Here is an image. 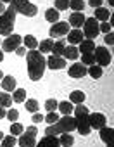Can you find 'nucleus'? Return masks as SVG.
<instances>
[{"label": "nucleus", "instance_id": "obj_19", "mask_svg": "<svg viewBox=\"0 0 114 147\" xmlns=\"http://www.w3.org/2000/svg\"><path fill=\"white\" fill-rule=\"evenodd\" d=\"M112 133H114V130H112L111 126L100 128V138H102V142H104L105 145H112Z\"/></svg>", "mask_w": 114, "mask_h": 147}, {"label": "nucleus", "instance_id": "obj_9", "mask_svg": "<svg viewBox=\"0 0 114 147\" xmlns=\"http://www.w3.org/2000/svg\"><path fill=\"white\" fill-rule=\"evenodd\" d=\"M21 42H23V36L21 35H9L4 42H2V52H14L17 47H21Z\"/></svg>", "mask_w": 114, "mask_h": 147}, {"label": "nucleus", "instance_id": "obj_51", "mask_svg": "<svg viewBox=\"0 0 114 147\" xmlns=\"http://www.w3.org/2000/svg\"><path fill=\"white\" fill-rule=\"evenodd\" d=\"M2 78H4V73H2V71H0V80H2Z\"/></svg>", "mask_w": 114, "mask_h": 147}, {"label": "nucleus", "instance_id": "obj_25", "mask_svg": "<svg viewBox=\"0 0 114 147\" xmlns=\"http://www.w3.org/2000/svg\"><path fill=\"white\" fill-rule=\"evenodd\" d=\"M87 75H90L93 80H99V78L102 76V67L97 66V64H92V66L87 67Z\"/></svg>", "mask_w": 114, "mask_h": 147}, {"label": "nucleus", "instance_id": "obj_44", "mask_svg": "<svg viewBox=\"0 0 114 147\" xmlns=\"http://www.w3.org/2000/svg\"><path fill=\"white\" fill-rule=\"evenodd\" d=\"M88 5L97 9V7H102V0H88Z\"/></svg>", "mask_w": 114, "mask_h": 147}, {"label": "nucleus", "instance_id": "obj_43", "mask_svg": "<svg viewBox=\"0 0 114 147\" xmlns=\"http://www.w3.org/2000/svg\"><path fill=\"white\" fill-rule=\"evenodd\" d=\"M31 119H33L35 125H36V123H42V121H43V114H40V113H33V118H31Z\"/></svg>", "mask_w": 114, "mask_h": 147}, {"label": "nucleus", "instance_id": "obj_13", "mask_svg": "<svg viewBox=\"0 0 114 147\" xmlns=\"http://www.w3.org/2000/svg\"><path fill=\"white\" fill-rule=\"evenodd\" d=\"M47 67H50L52 71L55 69H64L66 67V59L64 57H57V55H50L48 59H45Z\"/></svg>", "mask_w": 114, "mask_h": 147}, {"label": "nucleus", "instance_id": "obj_6", "mask_svg": "<svg viewBox=\"0 0 114 147\" xmlns=\"http://www.w3.org/2000/svg\"><path fill=\"white\" fill-rule=\"evenodd\" d=\"M36 133H38L36 126H28L26 131H23L17 138L19 147H35L36 145Z\"/></svg>", "mask_w": 114, "mask_h": 147}, {"label": "nucleus", "instance_id": "obj_21", "mask_svg": "<svg viewBox=\"0 0 114 147\" xmlns=\"http://www.w3.org/2000/svg\"><path fill=\"white\" fill-rule=\"evenodd\" d=\"M93 49H95V42H93V40H87V38H83L81 43H80V49H78V50H80L81 54H92Z\"/></svg>", "mask_w": 114, "mask_h": 147}, {"label": "nucleus", "instance_id": "obj_52", "mask_svg": "<svg viewBox=\"0 0 114 147\" xmlns=\"http://www.w3.org/2000/svg\"><path fill=\"white\" fill-rule=\"evenodd\" d=\"M2 138H4V133H2V131H0V140H2Z\"/></svg>", "mask_w": 114, "mask_h": 147}, {"label": "nucleus", "instance_id": "obj_1", "mask_svg": "<svg viewBox=\"0 0 114 147\" xmlns=\"http://www.w3.org/2000/svg\"><path fill=\"white\" fill-rule=\"evenodd\" d=\"M26 64H28V76H30V80H33V82L42 80L43 71L47 67V62H45L43 54L38 52L36 49L26 52Z\"/></svg>", "mask_w": 114, "mask_h": 147}, {"label": "nucleus", "instance_id": "obj_15", "mask_svg": "<svg viewBox=\"0 0 114 147\" xmlns=\"http://www.w3.org/2000/svg\"><path fill=\"white\" fill-rule=\"evenodd\" d=\"M85 19H87V18L83 16V12H73V14L69 16V21H68V23H69V26H73V28H78V30H80V28L83 26Z\"/></svg>", "mask_w": 114, "mask_h": 147}, {"label": "nucleus", "instance_id": "obj_23", "mask_svg": "<svg viewBox=\"0 0 114 147\" xmlns=\"http://www.w3.org/2000/svg\"><path fill=\"white\" fill-rule=\"evenodd\" d=\"M57 109H59L64 116H69L71 113H73V109H74V106L69 102V100H62V102H59L57 104Z\"/></svg>", "mask_w": 114, "mask_h": 147}, {"label": "nucleus", "instance_id": "obj_47", "mask_svg": "<svg viewBox=\"0 0 114 147\" xmlns=\"http://www.w3.org/2000/svg\"><path fill=\"white\" fill-rule=\"evenodd\" d=\"M5 9H7V7H5L2 2H0V14H4V12H5Z\"/></svg>", "mask_w": 114, "mask_h": 147}, {"label": "nucleus", "instance_id": "obj_29", "mask_svg": "<svg viewBox=\"0 0 114 147\" xmlns=\"http://www.w3.org/2000/svg\"><path fill=\"white\" fill-rule=\"evenodd\" d=\"M23 42H24L26 49H30V50H35V49H38V40H36L33 35H26V36L23 38Z\"/></svg>", "mask_w": 114, "mask_h": 147}, {"label": "nucleus", "instance_id": "obj_46", "mask_svg": "<svg viewBox=\"0 0 114 147\" xmlns=\"http://www.w3.org/2000/svg\"><path fill=\"white\" fill-rule=\"evenodd\" d=\"M5 114H7L5 107H2V106H0V119H2V118H5Z\"/></svg>", "mask_w": 114, "mask_h": 147}, {"label": "nucleus", "instance_id": "obj_5", "mask_svg": "<svg viewBox=\"0 0 114 147\" xmlns=\"http://www.w3.org/2000/svg\"><path fill=\"white\" fill-rule=\"evenodd\" d=\"M11 7L16 11V14H23L26 18H33L38 12V7L35 4H31L30 0H12Z\"/></svg>", "mask_w": 114, "mask_h": 147}, {"label": "nucleus", "instance_id": "obj_16", "mask_svg": "<svg viewBox=\"0 0 114 147\" xmlns=\"http://www.w3.org/2000/svg\"><path fill=\"white\" fill-rule=\"evenodd\" d=\"M66 36H68V42H69L71 45H78V43H81V40L85 38L83 33H81V30H78V28L69 30V33H68Z\"/></svg>", "mask_w": 114, "mask_h": 147}, {"label": "nucleus", "instance_id": "obj_20", "mask_svg": "<svg viewBox=\"0 0 114 147\" xmlns=\"http://www.w3.org/2000/svg\"><path fill=\"white\" fill-rule=\"evenodd\" d=\"M97 21H100V23H104V21H109V18H111V12H109V9L107 7H97L95 9V16H93Z\"/></svg>", "mask_w": 114, "mask_h": 147}, {"label": "nucleus", "instance_id": "obj_38", "mask_svg": "<svg viewBox=\"0 0 114 147\" xmlns=\"http://www.w3.org/2000/svg\"><path fill=\"white\" fill-rule=\"evenodd\" d=\"M57 119H59V114H57L55 111H52V113H48L47 116H43V121H47L48 125H54Z\"/></svg>", "mask_w": 114, "mask_h": 147}, {"label": "nucleus", "instance_id": "obj_27", "mask_svg": "<svg viewBox=\"0 0 114 147\" xmlns=\"http://www.w3.org/2000/svg\"><path fill=\"white\" fill-rule=\"evenodd\" d=\"M59 144H61V147H71V145L74 144V138H73L71 133H61Z\"/></svg>", "mask_w": 114, "mask_h": 147}, {"label": "nucleus", "instance_id": "obj_35", "mask_svg": "<svg viewBox=\"0 0 114 147\" xmlns=\"http://www.w3.org/2000/svg\"><path fill=\"white\" fill-rule=\"evenodd\" d=\"M23 131H24V126H23L21 123H17V121H16V123H12V125H11V135L19 137Z\"/></svg>", "mask_w": 114, "mask_h": 147}, {"label": "nucleus", "instance_id": "obj_28", "mask_svg": "<svg viewBox=\"0 0 114 147\" xmlns=\"http://www.w3.org/2000/svg\"><path fill=\"white\" fill-rule=\"evenodd\" d=\"M59 11H57V9H47V12H45V19L48 21V23H57V21H59Z\"/></svg>", "mask_w": 114, "mask_h": 147}, {"label": "nucleus", "instance_id": "obj_4", "mask_svg": "<svg viewBox=\"0 0 114 147\" xmlns=\"http://www.w3.org/2000/svg\"><path fill=\"white\" fill-rule=\"evenodd\" d=\"M14 23H16V11L9 5L4 14H0V35H4V36L12 35Z\"/></svg>", "mask_w": 114, "mask_h": 147}, {"label": "nucleus", "instance_id": "obj_26", "mask_svg": "<svg viewBox=\"0 0 114 147\" xmlns=\"http://www.w3.org/2000/svg\"><path fill=\"white\" fill-rule=\"evenodd\" d=\"M52 45H54V40H52V38L42 40V42L38 43V47H40L38 52H42V54H48V52H52Z\"/></svg>", "mask_w": 114, "mask_h": 147}, {"label": "nucleus", "instance_id": "obj_40", "mask_svg": "<svg viewBox=\"0 0 114 147\" xmlns=\"http://www.w3.org/2000/svg\"><path fill=\"white\" fill-rule=\"evenodd\" d=\"M57 104H59V102H57L55 99H47V100H45V109H47L48 113H52V111L57 109Z\"/></svg>", "mask_w": 114, "mask_h": 147}, {"label": "nucleus", "instance_id": "obj_7", "mask_svg": "<svg viewBox=\"0 0 114 147\" xmlns=\"http://www.w3.org/2000/svg\"><path fill=\"white\" fill-rule=\"evenodd\" d=\"M81 33H83V36L87 40H95L97 35L100 33L99 31V21L95 18H87L85 23H83V31Z\"/></svg>", "mask_w": 114, "mask_h": 147}, {"label": "nucleus", "instance_id": "obj_53", "mask_svg": "<svg viewBox=\"0 0 114 147\" xmlns=\"http://www.w3.org/2000/svg\"><path fill=\"white\" fill-rule=\"evenodd\" d=\"M0 45H2V40H0Z\"/></svg>", "mask_w": 114, "mask_h": 147}, {"label": "nucleus", "instance_id": "obj_48", "mask_svg": "<svg viewBox=\"0 0 114 147\" xmlns=\"http://www.w3.org/2000/svg\"><path fill=\"white\" fill-rule=\"evenodd\" d=\"M0 2H2V4H11L12 0H0Z\"/></svg>", "mask_w": 114, "mask_h": 147}, {"label": "nucleus", "instance_id": "obj_45", "mask_svg": "<svg viewBox=\"0 0 114 147\" xmlns=\"http://www.w3.org/2000/svg\"><path fill=\"white\" fill-rule=\"evenodd\" d=\"M14 52H16L17 55H21V57H23V55H26V47H17Z\"/></svg>", "mask_w": 114, "mask_h": 147}, {"label": "nucleus", "instance_id": "obj_42", "mask_svg": "<svg viewBox=\"0 0 114 147\" xmlns=\"http://www.w3.org/2000/svg\"><path fill=\"white\" fill-rule=\"evenodd\" d=\"M104 42H105L107 45H112V43H114V35H112V31H111V33H105Z\"/></svg>", "mask_w": 114, "mask_h": 147}, {"label": "nucleus", "instance_id": "obj_24", "mask_svg": "<svg viewBox=\"0 0 114 147\" xmlns=\"http://www.w3.org/2000/svg\"><path fill=\"white\" fill-rule=\"evenodd\" d=\"M64 47H66V42H64V40H59V42H54V45H52V55H57V57H62Z\"/></svg>", "mask_w": 114, "mask_h": 147}, {"label": "nucleus", "instance_id": "obj_2", "mask_svg": "<svg viewBox=\"0 0 114 147\" xmlns=\"http://www.w3.org/2000/svg\"><path fill=\"white\" fill-rule=\"evenodd\" d=\"M73 130H76V121L74 118L69 114V116H64V118H59L54 125H48L47 130H45V135H61V133H71Z\"/></svg>", "mask_w": 114, "mask_h": 147}, {"label": "nucleus", "instance_id": "obj_33", "mask_svg": "<svg viewBox=\"0 0 114 147\" xmlns=\"http://www.w3.org/2000/svg\"><path fill=\"white\" fill-rule=\"evenodd\" d=\"M16 144H17V138L14 137V135H4V138H2V144H0V147H16Z\"/></svg>", "mask_w": 114, "mask_h": 147}, {"label": "nucleus", "instance_id": "obj_37", "mask_svg": "<svg viewBox=\"0 0 114 147\" xmlns=\"http://www.w3.org/2000/svg\"><path fill=\"white\" fill-rule=\"evenodd\" d=\"M5 118H7L11 123H16V121L19 119V111H17V109H9L7 114H5Z\"/></svg>", "mask_w": 114, "mask_h": 147}, {"label": "nucleus", "instance_id": "obj_34", "mask_svg": "<svg viewBox=\"0 0 114 147\" xmlns=\"http://www.w3.org/2000/svg\"><path fill=\"white\" fill-rule=\"evenodd\" d=\"M69 9H73L74 12H83L85 2L83 0H69Z\"/></svg>", "mask_w": 114, "mask_h": 147}, {"label": "nucleus", "instance_id": "obj_22", "mask_svg": "<svg viewBox=\"0 0 114 147\" xmlns=\"http://www.w3.org/2000/svg\"><path fill=\"white\" fill-rule=\"evenodd\" d=\"M69 102L71 104H83L85 102V94L81 90H73L69 94Z\"/></svg>", "mask_w": 114, "mask_h": 147}, {"label": "nucleus", "instance_id": "obj_30", "mask_svg": "<svg viewBox=\"0 0 114 147\" xmlns=\"http://www.w3.org/2000/svg\"><path fill=\"white\" fill-rule=\"evenodd\" d=\"M12 100L17 102V104L24 102V100H26V90H24V88H16L14 94H12Z\"/></svg>", "mask_w": 114, "mask_h": 147}, {"label": "nucleus", "instance_id": "obj_54", "mask_svg": "<svg viewBox=\"0 0 114 147\" xmlns=\"http://www.w3.org/2000/svg\"><path fill=\"white\" fill-rule=\"evenodd\" d=\"M107 147H112V145H107Z\"/></svg>", "mask_w": 114, "mask_h": 147}, {"label": "nucleus", "instance_id": "obj_10", "mask_svg": "<svg viewBox=\"0 0 114 147\" xmlns=\"http://www.w3.org/2000/svg\"><path fill=\"white\" fill-rule=\"evenodd\" d=\"M48 33H50L52 38H62V36H66L69 33V23H66V21H57V23L52 24V28H50Z\"/></svg>", "mask_w": 114, "mask_h": 147}, {"label": "nucleus", "instance_id": "obj_50", "mask_svg": "<svg viewBox=\"0 0 114 147\" xmlns=\"http://www.w3.org/2000/svg\"><path fill=\"white\" fill-rule=\"evenodd\" d=\"M114 5V0H109V7H112Z\"/></svg>", "mask_w": 114, "mask_h": 147}, {"label": "nucleus", "instance_id": "obj_32", "mask_svg": "<svg viewBox=\"0 0 114 147\" xmlns=\"http://www.w3.org/2000/svg\"><path fill=\"white\" fill-rule=\"evenodd\" d=\"M0 106L2 107H11L12 106V95L7 92H0Z\"/></svg>", "mask_w": 114, "mask_h": 147}, {"label": "nucleus", "instance_id": "obj_11", "mask_svg": "<svg viewBox=\"0 0 114 147\" xmlns=\"http://www.w3.org/2000/svg\"><path fill=\"white\" fill-rule=\"evenodd\" d=\"M88 121H90V128H93V130H100V128L105 126L107 118H105L102 113H92V114L88 116Z\"/></svg>", "mask_w": 114, "mask_h": 147}, {"label": "nucleus", "instance_id": "obj_14", "mask_svg": "<svg viewBox=\"0 0 114 147\" xmlns=\"http://www.w3.org/2000/svg\"><path fill=\"white\" fill-rule=\"evenodd\" d=\"M35 147H61V144L55 135H45L43 138H40V142H36Z\"/></svg>", "mask_w": 114, "mask_h": 147}, {"label": "nucleus", "instance_id": "obj_39", "mask_svg": "<svg viewBox=\"0 0 114 147\" xmlns=\"http://www.w3.org/2000/svg\"><path fill=\"white\" fill-rule=\"evenodd\" d=\"M55 9L57 11H68L69 9V0H55Z\"/></svg>", "mask_w": 114, "mask_h": 147}, {"label": "nucleus", "instance_id": "obj_3", "mask_svg": "<svg viewBox=\"0 0 114 147\" xmlns=\"http://www.w3.org/2000/svg\"><path fill=\"white\" fill-rule=\"evenodd\" d=\"M73 113H74L76 130L80 131V135H83V137L90 135V131H92V128H90V121H88L90 111L87 109V106H83V104H76V107L73 109Z\"/></svg>", "mask_w": 114, "mask_h": 147}, {"label": "nucleus", "instance_id": "obj_31", "mask_svg": "<svg viewBox=\"0 0 114 147\" xmlns=\"http://www.w3.org/2000/svg\"><path fill=\"white\" fill-rule=\"evenodd\" d=\"M26 104V111H30V113H38V109H40V104H38V100L36 99H26L24 100Z\"/></svg>", "mask_w": 114, "mask_h": 147}, {"label": "nucleus", "instance_id": "obj_49", "mask_svg": "<svg viewBox=\"0 0 114 147\" xmlns=\"http://www.w3.org/2000/svg\"><path fill=\"white\" fill-rule=\"evenodd\" d=\"M2 61H4V52L0 50V62H2Z\"/></svg>", "mask_w": 114, "mask_h": 147}, {"label": "nucleus", "instance_id": "obj_41", "mask_svg": "<svg viewBox=\"0 0 114 147\" xmlns=\"http://www.w3.org/2000/svg\"><path fill=\"white\" fill-rule=\"evenodd\" d=\"M99 31H102V33H111V31H112V26H111L107 21H104V23L99 24Z\"/></svg>", "mask_w": 114, "mask_h": 147}, {"label": "nucleus", "instance_id": "obj_18", "mask_svg": "<svg viewBox=\"0 0 114 147\" xmlns=\"http://www.w3.org/2000/svg\"><path fill=\"white\" fill-rule=\"evenodd\" d=\"M2 88H4V92H14L16 90V78L14 76H4L2 80Z\"/></svg>", "mask_w": 114, "mask_h": 147}, {"label": "nucleus", "instance_id": "obj_8", "mask_svg": "<svg viewBox=\"0 0 114 147\" xmlns=\"http://www.w3.org/2000/svg\"><path fill=\"white\" fill-rule=\"evenodd\" d=\"M93 57H95L97 66H100V67L109 66L111 61H112V55H111L109 49H105V47H95L93 49Z\"/></svg>", "mask_w": 114, "mask_h": 147}, {"label": "nucleus", "instance_id": "obj_12", "mask_svg": "<svg viewBox=\"0 0 114 147\" xmlns=\"http://www.w3.org/2000/svg\"><path fill=\"white\" fill-rule=\"evenodd\" d=\"M68 75L71 78H83L87 76V66L81 64V62H74L69 69H68Z\"/></svg>", "mask_w": 114, "mask_h": 147}, {"label": "nucleus", "instance_id": "obj_36", "mask_svg": "<svg viewBox=\"0 0 114 147\" xmlns=\"http://www.w3.org/2000/svg\"><path fill=\"white\" fill-rule=\"evenodd\" d=\"M81 64H85L87 67H88V66H92V64H95L93 52H92V54H83V57H81Z\"/></svg>", "mask_w": 114, "mask_h": 147}, {"label": "nucleus", "instance_id": "obj_17", "mask_svg": "<svg viewBox=\"0 0 114 147\" xmlns=\"http://www.w3.org/2000/svg\"><path fill=\"white\" fill-rule=\"evenodd\" d=\"M62 57L68 61H76L78 57H80V50H78V47L76 45H68V47H64V52H62Z\"/></svg>", "mask_w": 114, "mask_h": 147}]
</instances>
